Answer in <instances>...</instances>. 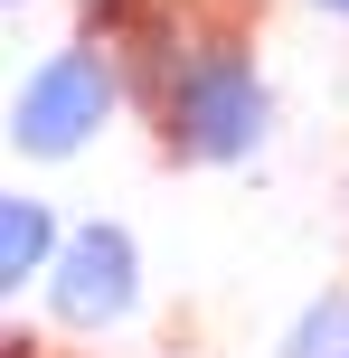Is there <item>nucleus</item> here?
<instances>
[{
	"label": "nucleus",
	"instance_id": "1",
	"mask_svg": "<svg viewBox=\"0 0 349 358\" xmlns=\"http://www.w3.org/2000/svg\"><path fill=\"white\" fill-rule=\"evenodd\" d=\"M142 104H151V123H161V151L189 161V170H236V161H255L264 132H274V85H264L245 29L180 38V57L161 66V85H151Z\"/></svg>",
	"mask_w": 349,
	"mask_h": 358
},
{
	"label": "nucleus",
	"instance_id": "2",
	"mask_svg": "<svg viewBox=\"0 0 349 358\" xmlns=\"http://www.w3.org/2000/svg\"><path fill=\"white\" fill-rule=\"evenodd\" d=\"M132 76H123V48L113 38H66L48 48L10 94V151L19 161H76L94 132L123 113Z\"/></svg>",
	"mask_w": 349,
	"mask_h": 358
},
{
	"label": "nucleus",
	"instance_id": "3",
	"mask_svg": "<svg viewBox=\"0 0 349 358\" xmlns=\"http://www.w3.org/2000/svg\"><path fill=\"white\" fill-rule=\"evenodd\" d=\"M48 311L66 330H85V340H104V330H123L132 311H142V236L123 227V217H85V227H66V245H57L48 264Z\"/></svg>",
	"mask_w": 349,
	"mask_h": 358
},
{
	"label": "nucleus",
	"instance_id": "4",
	"mask_svg": "<svg viewBox=\"0 0 349 358\" xmlns=\"http://www.w3.org/2000/svg\"><path fill=\"white\" fill-rule=\"evenodd\" d=\"M57 245H66V227H57V208H48L38 189H10V198H0V292L48 283Z\"/></svg>",
	"mask_w": 349,
	"mask_h": 358
},
{
	"label": "nucleus",
	"instance_id": "5",
	"mask_svg": "<svg viewBox=\"0 0 349 358\" xmlns=\"http://www.w3.org/2000/svg\"><path fill=\"white\" fill-rule=\"evenodd\" d=\"M274 358H349V292H312V302L283 321Z\"/></svg>",
	"mask_w": 349,
	"mask_h": 358
},
{
	"label": "nucleus",
	"instance_id": "6",
	"mask_svg": "<svg viewBox=\"0 0 349 358\" xmlns=\"http://www.w3.org/2000/svg\"><path fill=\"white\" fill-rule=\"evenodd\" d=\"M312 10H321V19H349V0H312Z\"/></svg>",
	"mask_w": 349,
	"mask_h": 358
},
{
	"label": "nucleus",
	"instance_id": "7",
	"mask_svg": "<svg viewBox=\"0 0 349 358\" xmlns=\"http://www.w3.org/2000/svg\"><path fill=\"white\" fill-rule=\"evenodd\" d=\"M10 10H29V0H10Z\"/></svg>",
	"mask_w": 349,
	"mask_h": 358
}]
</instances>
